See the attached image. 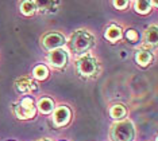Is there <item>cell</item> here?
<instances>
[{
    "instance_id": "6",
    "label": "cell",
    "mask_w": 158,
    "mask_h": 141,
    "mask_svg": "<svg viewBox=\"0 0 158 141\" xmlns=\"http://www.w3.org/2000/svg\"><path fill=\"white\" fill-rule=\"evenodd\" d=\"M49 62L52 63V66L54 67H64L68 62V54L65 50L62 49H57L53 50L49 55Z\"/></svg>"
},
{
    "instance_id": "18",
    "label": "cell",
    "mask_w": 158,
    "mask_h": 141,
    "mask_svg": "<svg viewBox=\"0 0 158 141\" xmlns=\"http://www.w3.org/2000/svg\"><path fill=\"white\" fill-rule=\"evenodd\" d=\"M114 6L116 7L118 10H124L126 7L128 6V2H114Z\"/></svg>"
},
{
    "instance_id": "3",
    "label": "cell",
    "mask_w": 158,
    "mask_h": 141,
    "mask_svg": "<svg viewBox=\"0 0 158 141\" xmlns=\"http://www.w3.org/2000/svg\"><path fill=\"white\" fill-rule=\"evenodd\" d=\"M14 110H15L16 117L20 118V120H27V118L34 117V114H35L34 102L30 97H24L20 102H18L14 106Z\"/></svg>"
},
{
    "instance_id": "4",
    "label": "cell",
    "mask_w": 158,
    "mask_h": 141,
    "mask_svg": "<svg viewBox=\"0 0 158 141\" xmlns=\"http://www.w3.org/2000/svg\"><path fill=\"white\" fill-rule=\"evenodd\" d=\"M77 69L80 71V74L85 75V77H89V75H93L98 70V61L95 59L92 55H87L81 57L80 59L77 61Z\"/></svg>"
},
{
    "instance_id": "17",
    "label": "cell",
    "mask_w": 158,
    "mask_h": 141,
    "mask_svg": "<svg viewBox=\"0 0 158 141\" xmlns=\"http://www.w3.org/2000/svg\"><path fill=\"white\" fill-rule=\"evenodd\" d=\"M126 38L128 39L130 42H132V43H135L136 41H138V32H136L135 30H127L126 31Z\"/></svg>"
},
{
    "instance_id": "9",
    "label": "cell",
    "mask_w": 158,
    "mask_h": 141,
    "mask_svg": "<svg viewBox=\"0 0 158 141\" xmlns=\"http://www.w3.org/2000/svg\"><path fill=\"white\" fill-rule=\"evenodd\" d=\"M106 38L111 42H115L122 38V30L118 26H111L108 30L106 31Z\"/></svg>"
},
{
    "instance_id": "14",
    "label": "cell",
    "mask_w": 158,
    "mask_h": 141,
    "mask_svg": "<svg viewBox=\"0 0 158 141\" xmlns=\"http://www.w3.org/2000/svg\"><path fill=\"white\" fill-rule=\"evenodd\" d=\"M146 42H147V45H156L157 43V26H152L147 28Z\"/></svg>"
},
{
    "instance_id": "8",
    "label": "cell",
    "mask_w": 158,
    "mask_h": 141,
    "mask_svg": "<svg viewBox=\"0 0 158 141\" xmlns=\"http://www.w3.org/2000/svg\"><path fill=\"white\" fill-rule=\"evenodd\" d=\"M135 61L141 66H147V65L152 62V54L149 51H145V50H141V51H138L135 54Z\"/></svg>"
},
{
    "instance_id": "15",
    "label": "cell",
    "mask_w": 158,
    "mask_h": 141,
    "mask_svg": "<svg viewBox=\"0 0 158 141\" xmlns=\"http://www.w3.org/2000/svg\"><path fill=\"white\" fill-rule=\"evenodd\" d=\"M33 74H34V77L37 79H41V81H42V79L48 78L49 71H48V69H46V66H44V65H38V66L34 69Z\"/></svg>"
},
{
    "instance_id": "11",
    "label": "cell",
    "mask_w": 158,
    "mask_h": 141,
    "mask_svg": "<svg viewBox=\"0 0 158 141\" xmlns=\"http://www.w3.org/2000/svg\"><path fill=\"white\" fill-rule=\"evenodd\" d=\"M110 114L114 120H120L126 116V109L123 105H114L110 110Z\"/></svg>"
},
{
    "instance_id": "1",
    "label": "cell",
    "mask_w": 158,
    "mask_h": 141,
    "mask_svg": "<svg viewBox=\"0 0 158 141\" xmlns=\"http://www.w3.org/2000/svg\"><path fill=\"white\" fill-rule=\"evenodd\" d=\"M93 46V37L88 31L78 30L70 38V49L76 54H84Z\"/></svg>"
},
{
    "instance_id": "13",
    "label": "cell",
    "mask_w": 158,
    "mask_h": 141,
    "mask_svg": "<svg viewBox=\"0 0 158 141\" xmlns=\"http://www.w3.org/2000/svg\"><path fill=\"white\" fill-rule=\"evenodd\" d=\"M35 10H37V6H35L34 2H23L22 6H20V11H22V14L26 16L33 15L35 12Z\"/></svg>"
},
{
    "instance_id": "12",
    "label": "cell",
    "mask_w": 158,
    "mask_h": 141,
    "mask_svg": "<svg viewBox=\"0 0 158 141\" xmlns=\"http://www.w3.org/2000/svg\"><path fill=\"white\" fill-rule=\"evenodd\" d=\"M38 106H39V110H41L42 113L48 114V113H50V112H53L54 104H53V101L50 98H42L38 102Z\"/></svg>"
},
{
    "instance_id": "7",
    "label": "cell",
    "mask_w": 158,
    "mask_h": 141,
    "mask_svg": "<svg viewBox=\"0 0 158 141\" xmlns=\"http://www.w3.org/2000/svg\"><path fill=\"white\" fill-rule=\"evenodd\" d=\"M70 120V110L66 106H61L56 110L54 113V122L57 126H64L66 125Z\"/></svg>"
},
{
    "instance_id": "5",
    "label": "cell",
    "mask_w": 158,
    "mask_h": 141,
    "mask_svg": "<svg viewBox=\"0 0 158 141\" xmlns=\"http://www.w3.org/2000/svg\"><path fill=\"white\" fill-rule=\"evenodd\" d=\"M42 43H44V46H45L46 50H50V51H53V50L58 49V47H61L64 43H65V38H64L61 34L52 32V34H48L44 38Z\"/></svg>"
},
{
    "instance_id": "19",
    "label": "cell",
    "mask_w": 158,
    "mask_h": 141,
    "mask_svg": "<svg viewBox=\"0 0 158 141\" xmlns=\"http://www.w3.org/2000/svg\"><path fill=\"white\" fill-rule=\"evenodd\" d=\"M39 141H49V140H39Z\"/></svg>"
},
{
    "instance_id": "10",
    "label": "cell",
    "mask_w": 158,
    "mask_h": 141,
    "mask_svg": "<svg viewBox=\"0 0 158 141\" xmlns=\"http://www.w3.org/2000/svg\"><path fill=\"white\" fill-rule=\"evenodd\" d=\"M152 2L149 0H139V2H135V11L138 14H147L152 10Z\"/></svg>"
},
{
    "instance_id": "2",
    "label": "cell",
    "mask_w": 158,
    "mask_h": 141,
    "mask_svg": "<svg viewBox=\"0 0 158 141\" xmlns=\"http://www.w3.org/2000/svg\"><path fill=\"white\" fill-rule=\"evenodd\" d=\"M134 135V126L130 121L118 122L111 129V140L112 141H132Z\"/></svg>"
},
{
    "instance_id": "16",
    "label": "cell",
    "mask_w": 158,
    "mask_h": 141,
    "mask_svg": "<svg viewBox=\"0 0 158 141\" xmlns=\"http://www.w3.org/2000/svg\"><path fill=\"white\" fill-rule=\"evenodd\" d=\"M15 86L19 93H26L27 90H30V81H28L27 78H20L16 81Z\"/></svg>"
}]
</instances>
